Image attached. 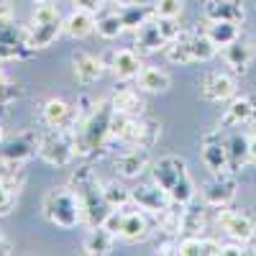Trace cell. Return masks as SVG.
<instances>
[{
    "mask_svg": "<svg viewBox=\"0 0 256 256\" xmlns=\"http://www.w3.org/2000/svg\"><path fill=\"white\" fill-rule=\"evenodd\" d=\"M110 118H113V102L110 100L95 102V110L74 128V141H77L80 156L98 154L110 144Z\"/></svg>",
    "mask_w": 256,
    "mask_h": 256,
    "instance_id": "obj_2",
    "label": "cell"
},
{
    "mask_svg": "<svg viewBox=\"0 0 256 256\" xmlns=\"http://www.w3.org/2000/svg\"><path fill=\"white\" fill-rule=\"evenodd\" d=\"M208 20H230V24H244L246 10L241 0H205L202 8Z\"/></svg>",
    "mask_w": 256,
    "mask_h": 256,
    "instance_id": "obj_18",
    "label": "cell"
},
{
    "mask_svg": "<svg viewBox=\"0 0 256 256\" xmlns=\"http://www.w3.org/2000/svg\"><path fill=\"white\" fill-rule=\"evenodd\" d=\"M105 3H108V0H74V6H77V8L92 10V13L102 10V8H105Z\"/></svg>",
    "mask_w": 256,
    "mask_h": 256,
    "instance_id": "obj_39",
    "label": "cell"
},
{
    "mask_svg": "<svg viewBox=\"0 0 256 256\" xmlns=\"http://www.w3.org/2000/svg\"><path fill=\"white\" fill-rule=\"evenodd\" d=\"M102 195L110 208H128L131 205V187H123L120 182L102 184Z\"/></svg>",
    "mask_w": 256,
    "mask_h": 256,
    "instance_id": "obj_36",
    "label": "cell"
},
{
    "mask_svg": "<svg viewBox=\"0 0 256 256\" xmlns=\"http://www.w3.org/2000/svg\"><path fill=\"white\" fill-rule=\"evenodd\" d=\"M164 56L172 64H192V49H190V34L180 31L172 41H166L164 46Z\"/></svg>",
    "mask_w": 256,
    "mask_h": 256,
    "instance_id": "obj_31",
    "label": "cell"
},
{
    "mask_svg": "<svg viewBox=\"0 0 256 256\" xmlns=\"http://www.w3.org/2000/svg\"><path fill=\"white\" fill-rule=\"evenodd\" d=\"M177 254L182 256H200V254H220V244L212 238H200V236H184L177 244Z\"/></svg>",
    "mask_w": 256,
    "mask_h": 256,
    "instance_id": "obj_32",
    "label": "cell"
},
{
    "mask_svg": "<svg viewBox=\"0 0 256 256\" xmlns=\"http://www.w3.org/2000/svg\"><path fill=\"white\" fill-rule=\"evenodd\" d=\"M248 141H251V136L241 134V131H233L230 136H226V144H228V169H230V172H241V169L251 162Z\"/></svg>",
    "mask_w": 256,
    "mask_h": 256,
    "instance_id": "obj_24",
    "label": "cell"
},
{
    "mask_svg": "<svg viewBox=\"0 0 256 256\" xmlns=\"http://www.w3.org/2000/svg\"><path fill=\"white\" fill-rule=\"evenodd\" d=\"M116 238H118V236H116V233H110L105 226H95V228H90L88 236H84L82 251L90 254V256H105V254L113 251Z\"/></svg>",
    "mask_w": 256,
    "mask_h": 256,
    "instance_id": "obj_26",
    "label": "cell"
},
{
    "mask_svg": "<svg viewBox=\"0 0 256 256\" xmlns=\"http://www.w3.org/2000/svg\"><path fill=\"white\" fill-rule=\"evenodd\" d=\"M202 202L208 208H228L236 200L238 192V182H236V172H220L212 174L205 184H202Z\"/></svg>",
    "mask_w": 256,
    "mask_h": 256,
    "instance_id": "obj_6",
    "label": "cell"
},
{
    "mask_svg": "<svg viewBox=\"0 0 256 256\" xmlns=\"http://www.w3.org/2000/svg\"><path fill=\"white\" fill-rule=\"evenodd\" d=\"M136 82H138V88H141L144 92L159 95V92H166V90H169L172 77H169L164 70H159V67H144V70L138 72Z\"/></svg>",
    "mask_w": 256,
    "mask_h": 256,
    "instance_id": "obj_29",
    "label": "cell"
},
{
    "mask_svg": "<svg viewBox=\"0 0 256 256\" xmlns=\"http://www.w3.org/2000/svg\"><path fill=\"white\" fill-rule=\"evenodd\" d=\"M20 95H24V90H20L16 82H10V80L6 77V72L0 70V110L8 108V105H10L13 100H18Z\"/></svg>",
    "mask_w": 256,
    "mask_h": 256,
    "instance_id": "obj_37",
    "label": "cell"
},
{
    "mask_svg": "<svg viewBox=\"0 0 256 256\" xmlns=\"http://www.w3.org/2000/svg\"><path fill=\"white\" fill-rule=\"evenodd\" d=\"M256 120V95L244 92L228 100V108L220 118V128H241Z\"/></svg>",
    "mask_w": 256,
    "mask_h": 256,
    "instance_id": "obj_10",
    "label": "cell"
},
{
    "mask_svg": "<svg viewBox=\"0 0 256 256\" xmlns=\"http://www.w3.org/2000/svg\"><path fill=\"white\" fill-rule=\"evenodd\" d=\"M136 46H138V54H156V52H164L166 46V36L159 26V18H152L136 31Z\"/></svg>",
    "mask_w": 256,
    "mask_h": 256,
    "instance_id": "obj_19",
    "label": "cell"
},
{
    "mask_svg": "<svg viewBox=\"0 0 256 256\" xmlns=\"http://www.w3.org/2000/svg\"><path fill=\"white\" fill-rule=\"evenodd\" d=\"M236 95V80L223 72H208L200 82V98L208 102H228Z\"/></svg>",
    "mask_w": 256,
    "mask_h": 256,
    "instance_id": "obj_14",
    "label": "cell"
},
{
    "mask_svg": "<svg viewBox=\"0 0 256 256\" xmlns=\"http://www.w3.org/2000/svg\"><path fill=\"white\" fill-rule=\"evenodd\" d=\"M120 20H123V26H126V31L131 28V31H138L146 20H152V18H156V10H154V6H146V3H128V6H120Z\"/></svg>",
    "mask_w": 256,
    "mask_h": 256,
    "instance_id": "obj_27",
    "label": "cell"
},
{
    "mask_svg": "<svg viewBox=\"0 0 256 256\" xmlns=\"http://www.w3.org/2000/svg\"><path fill=\"white\" fill-rule=\"evenodd\" d=\"M34 49L26 44V28L18 31L13 26V18H0V59H26L31 56Z\"/></svg>",
    "mask_w": 256,
    "mask_h": 256,
    "instance_id": "obj_9",
    "label": "cell"
},
{
    "mask_svg": "<svg viewBox=\"0 0 256 256\" xmlns=\"http://www.w3.org/2000/svg\"><path fill=\"white\" fill-rule=\"evenodd\" d=\"M152 174H154V182H156L174 202L190 205L192 200H195L198 187H195V180H192L190 169H187V162H184L182 156H174V154L159 156V159L152 164Z\"/></svg>",
    "mask_w": 256,
    "mask_h": 256,
    "instance_id": "obj_1",
    "label": "cell"
},
{
    "mask_svg": "<svg viewBox=\"0 0 256 256\" xmlns=\"http://www.w3.org/2000/svg\"><path fill=\"white\" fill-rule=\"evenodd\" d=\"M72 67H74V77H77L80 84H92V82H98V80L102 77V72H105L102 59H98V56H92V54H88V52H74Z\"/></svg>",
    "mask_w": 256,
    "mask_h": 256,
    "instance_id": "obj_21",
    "label": "cell"
},
{
    "mask_svg": "<svg viewBox=\"0 0 256 256\" xmlns=\"http://www.w3.org/2000/svg\"><path fill=\"white\" fill-rule=\"evenodd\" d=\"M205 230V210L184 205L182 210V233L184 236H200Z\"/></svg>",
    "mask_w": 256,
    "mask_h": 256,
    "instance_id": "obj_33",
    "label": "cell"
},
{
    "mask_svg": "<svg viewBox=\"0 0 256 256\" xmlns=\"http://www.w3.org/2000/svg\"><path fill=\"white\" fill-rule=\"evenodd\" d=\"M0 18H13V6H10V0H0Z\"/></svg>",
    "mask_w": 256,
    "mask_h": 256,
    "instance_id": "obj_40",
    "label": "cell"
},
{
    "mask_svg": "<svg viewBox=\"0 0 256 256\" xmlns=\"http://www.w3.org/2000/svg\"><path fill=\"white\" fill-rule=\"evenodd\" d=\"M110 70H113V74L120 82H128V80L138 77V72L144 70V64H141V59H138V54L134 49H118L110 56Z\"/></svg>",
    "mask_w": 256,
    "mask_h": 256,
    "instance_id": "obj_22",
    "label": "cell"
},
{
    "mask_svg": "<svg viewBox=\"0 0 256 256\" xmlns=\"http://www.w3.org/2000/svg\"><path fill=\"white\" fill-rule=\"evenodd\" d=\"M110 102H113V110L126 113V116L141 118V113H144V100H141V95H138L136 90H131V88H120V90L110 98Z\"/></svg>",
    "mask_w": 256,
    "mask_h": 256,
    "instance_id": "obj_30",
    "label": "cell"
},
{
    "mask_svg": "<svg viewBox=\"0 0 256 256\" xmlns=\"http://www.w3.org/2000/svg\"><path fill=\"white\" fill-rule=\"evenodd\" d=\"M190 49H192V59L195 62H210L218 54V46L205 34H190Z\"/></svg>",
    "mask_w": 256,
    "mask_h": 256,
    "instance_id": "obj_34",
    "label": "cell"
},
{
    "mask_svg": "<svg viewBox=\"0 0 256 256\" xmlns=\"http://www.w3.org/2000/svg\"><path fill=\"white\" fill-rule=\"evenodd\" d=\"M70 187L77 192L80 200H82L84 223H88L90 228L102 226V220L108 218V212L113 208L108 205V200H105V195H102V184L98 182V174L92 172L90 166H80V169H74Z\"/></svg>",
    "mask_w": 256,
    "mask_h": 256,
    "instance_id": "obj_3",
    "label": "cell"
},
{
    "mask_svg": "<svg viewBox=\"0 0 256 256\" xmlns=\"http://www.w3.org/2000/svg\"><path fill=\"white\" fill-rule=\"evenodd\" d=\"M41 120L49 128H72L74 131V105L62 98H52L41 108Z\"/></svg>",
    "mask_w": 256,
    "mask_h": 256,
    "instance_id": "obj_17",
    "label": "cell"
},
{
    "mask_svg": "<svg viewBox=\"0 0 256 256\" xmlns=\"http://www.w3.org/2000/svg\"><path fill=\"white\" fill-rule=\"evenodd\" d=\"M38 156L52 166H70L77 156V141L72 128H49L38 136Z\"/></svg>",
    "mask_w": 256,
    "mask_h": 256,
    "instance_id": "obj_5",
    "label": "cell"
},
{
    "mask_svg": "<svg viewBox=\"0 0 256 256\" xmlns=\"http://www.w3.org/2000/svg\"><path fill=\"white\" fill-rule=\"evenodd\" d=\"M200 156H202L205 169H210L212 174L230 172V169H228V144H226V136H223V128L208 131V134L202 136Z\"/></svg>",
    "mask_w": 256,
    "mask_h": 256,
    "instance_id": "obj_7",
    "label": "cell"
},
{
    "mask_svg": "<svg viewBox=\"0 0 256 256\" xmlns=\"http://www.w3.org/2000/svg\"><path fill=\"white\" fill-rule=\"evenodd\" d=\"M254 254H256V248H254Z\"/></svg>",
    "mask_w": 256,
    "mask_h": 256,
    "instance_id": "obj_46",
    "label": "cell"
},
{
    "mask_svg": "<svg viewBox=\"0 0 256 256\" xmlns=\"http://www.w3.org/2000/svg\"><path fill=\"white\" fill-rule=\"evenodd\" d=\"M95 28H98V18H95L92 10L74 8L67 18H64V34L72 36V38H88Z\"/></svg>",
    "mask_w": 256,
    "mask_h": 256,
    "instance_id": "obj_23",
    "label": "cell"
},
{
    "mask_svg": "<svg viewBox=\"0 0 256 256\" xmlns=\"http://www.w3.org/2000/svg\"><path fill=\"white\" fill-rule=\"evenodd\" d=\"M34 3H38V6H44V3H56V0H34Z\"/></svg>",
    "mask_w": 256,
    "mask_h": 256,
    "instance_id": "obj_44",
    "label": "cell"
},
{
    "mask_svg": "<svg viewBox=\"0 0 256 256\" xmlns=\"http://www.w3.org/2000/svg\"><path fill=\"white\" fill-rule=\"evenodd\" d=\"M120 210H123V223H120L118 238H123L126 244H141L152 236V220H148L146 210H141L136 205H134V210H126V208H120Z\"/></svg>",
    "mask_w": 256,
    "mask_h": 256,
    "instance_id": "obj_13",
    "label": "cell"
},
{
    "mask_svg": "<svg viewBox=\"0 0 256 256\" xmlns=\"http://www.w3.org/2000/svg\"><path fill=\"white\" fill-rule=\"evenodd\" d=\"M8 254H13V246H10V241L0 233V256H8Z\"/></svg>",
    "mask_w": 256,
    "mask_h": 256,
    "instance_id": "obj_41",
    "label": "cell"
},
{
    "mask_svg": "<svg viewBox=\"0 0 256 256\" xmlns=\"http://www.w3.org/2000/svg\"><path fill=\"white\" fill-rule=\"evenodd\" d=\"M205 36L218 49H223V46L233 44L236 38H241V31H238V24H230V20H208Z\"/></svg>",
    "mask_w": 256,
    "mask_h": 256,
    "instance_id": "obj_28",
    "label": "cell"
},
{
    "mask_svg": "<svg viewBox=\"0 0 256 256\" xmlns=\"http://www.w3.org/2000/svg\"><path fill=\"white\" fill-rule=\"evenodd\" d=\"M218 223L220 228L228 233V238L233 241H244L248 244L256 233V226L251 220V216L246 212H236V210H226V208H218Z\"/></svg>",
    "mask_w": 256,
    "mask_h": 256,
    "instance_id": "obj_15",
    "label": "cell"
},
{
    "mask_svg": "<svg viewBox=\"0 0 256 256\" xmlns=\"http://www.w3.org/2000/svg\"><path fill=\"white\" fill-rule=\"evenodd\" d=\"M220 54H223V59H226V64L230 67V72H233V74H246V72L251 70L254 49H251V44H246V41L236 38L233 44L223 46V49H220Z\"/></svg>",
    "mask_w": 256,
    "mask_h": 256,
    "instance_id": "obj_20",
    "label": "cell"
},
{
    "mask_svg": "<svg viewBox=\"0 0 256 256\" xmlns=\"http://www.w3.org/2000/svg\"><path fill=\"white\" fill-rule=\"evenodd\" d=\"M174 200L166 195V192L156 184V182H148V184H138L131 187V205L146 210L148 216H159L162 210H166Z\"/></svg>",
    "mask_w": 256,
    "mask_h": 256,
    "instance_id": "obj_12",
    "label": "cell"
},
{
    "mask_svg": "<svg viewBox=\"0 0 256 256\" xmlns=\"http://www.w3.org/2000/svg\"><path fill=\"white\" fill-rule=\"evenodd\" d=\"M34 154H38V136L31 131L0 141V162L3 164H26Z\"/></svg>",
    "mask_w": 256,
    "mask_h": 256,
    "instance_id": "obj_8",
    "label": "cell"
},
{
    "mask_svg": "<svg viewBox=\"0 0 256 256\" xmlns=\"http://www.w3.org/2000/svg\"><path fill=\"white\" fill-rule=\"evenodd\" d=\"M156 18H180L182 13V0H156Z\"/></svg>",
    "mask_w": 256,
    "mask_h": 256,
    "instance_id": "obj_38",
    "label": "cell"
},
{
    "mask_svg": "<svg viewBox=\"0 0 256 256\" xmlns=\"http://www.w3.org/2000/svg\"><path fill=\"white\" fill-rule=\"evenodd\" d=\"M98 36H102V38H118L123 31H126V26H123V20H120V13L116 10V13H105L102 18H98Z\"/></svg>",
    "mask_w": 256,
    "mask_h": 256,
    "instance_id": "obj_35",
    "label": "cell"
},
{
    "mask_svg": "<svg viewBox=\"0 0 256 256\" xmlns=\"http://www.w3.org/2000/svg\"><path fill=\"white\" fill-rule=\"evenodd\" d=\"M248 154H251V162L256 164V134H251V141H248Z\"/></svg>",
    "mask_w": 256,
    "mask_h": 256,
    "instance_id": "obj_42",
    "label": "cell"
},
{
    "mask_svg": "<svg viewBox=\"0 0 256 256\" xmlns=\"http://www.w3.org/2000/svg\"><path fill=\"white\" fill-rule=\"evenodd\" d=\"M152 166V148L146 146H128L116 156V172L123 180H138Z\"/></svg>",
    "mask_w": 256,
    "mask_h": 256,
    "instance_id": "obj_11",
    "label": "cell"
},
{
    "mask_svg": "<svg viewBox=\"0 0 256 256\" xmlns=\"http://www.w3.org/2000/svg\"><path fill=\"white\" fill-rule=\"evenodd\" d=\"M41 210H44V218L59 228H77L80 223H84L82 200L72 187L49 190L44 195V202H41Z\"/></svg>",
    "mask_w": 256,
    "mask_h": 256,
    "instance_id": "obj_4",
    "label": "cell"
},
{
    "mask_svg": "<svg viewBox=\"0 0 256 256\" xmlns=\"http://www.w3.org/2000/svg\"><path fill=\"white\" fill-rule=\"evenodd\" d=\"M62 31H64V20H31V26L26 28V44L34 52L46 49L59 38Z\"/></svg>",
    "mask_w": 256,
    "mask_h": 256,
    "instance_id": "obj_16",
    "label": "cell"
},
{
    "mask_svg": "<svg viewBox=\"0 0 256 256\" xmlns=\"http://www.w3.org/2000/svg\"><path fill=\"white\" fill-rule=\"evenodd\" d=\"M159 136H162V126L156 120H152V118H136L126 146H146V148H152L159 141Z\"/></svg>",
    "mask_w": 256,
    "mask_h": 256,
    "instance_id": "obj_25",
    "label": "cell"
},
{
    "mask_svg": "<svg viewBox=\"0 0 256 256\" xmlns=\"http://www.w3.org/2000/svg\"><path fill=\"white\" fill-rule=\"evenodd\" d=\"M6 138V134H3V126H0V141H3Z\"/></svg>",
    "mask_w": 256,
    "mask_h": 256,
    "instance_id": "obj_45",
    "label": "cell"
},
{
    "mask_svg": "<svg viewBox=\"0 0 256 256\" xmlns=\"http://www.w3.org/2000/svg\"><path fill=\"white\" fill-rule=\"evenodd\" d=\"M116 6H128V3H134V0H113Z\"/></svg>",
    "mask_w": 256,
    "mask_h": 256,
    "instance_id": "obj_43",
    "label": "cell"
}]
</instances>
